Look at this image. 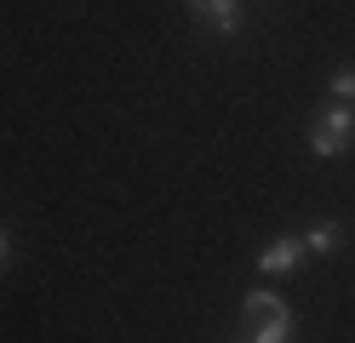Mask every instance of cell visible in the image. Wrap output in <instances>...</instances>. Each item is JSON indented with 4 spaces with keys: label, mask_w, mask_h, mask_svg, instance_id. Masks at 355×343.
<instances>
[{
    "label": "cell",
    "mask_w": 355,
    "mask_h": 343,
    "mask_svg": "<svg viewBox=\"0 0 355 343\" xmlns=\"http://www.w3.org/2000/svg\"><path fill=\"white\" fill-rule=\"evenodd\" d=\"M332 103H349L355 109V63H344L338 75H332Z\"/></svg>",
    "instance_id": "7"
},
{
    "label": "cell",
    "mask_w": 355,
    "mask_h": 343,
    "mask_svg": "<svg viewBox=\"0 0 355 343\" xmlns=\"http://www.w3.org/2000/svg\"><path fill=\"white\" fill-rule=\"evenodd\" d=\"M338 240H344V229L338 223H315L304 235V252H315V258H327V252H338Z\"/></svg>",
    "instance_id": "5"
},
{
    "label": "cell",
    "mask_w": 355,
    "mask_h": 343,
    "mask_svg": "<svg viewBox=\"0 0 355 343\" xmlns=\"http://www.w3.org/2000/svg\"><path fill=\"white\" fill-rule=\"evenodd\" d=\"M349 143H355V109L349 103H332L327 114H315V126H309V149H315L321 160H338Z\"/></svg>",
    "instance_id": "1"
},
{
    "label": "cell",
    "mask_w": 355,
    "mask_h": 343,
    "mask_svg": "<svg viewBox=\"0 0 355 343\" xmlns=\"http://www.w3.org/2000/svg\"><path fill=\"white\" fill-rule=\"evenodd\" d=\"M189 17L207 23L212 35H235L241 29V0H189Z\"/></svg>",
    "instance_id": "3"
},
{
    "label": "cell",
    "mask_w": 355,
    "mask_h": 343,
    "mask_svg": "<svg viewBox=\"0 0 355 343\" xmlns=\"http://www.w3.org/2000/svg\"><path fill=\"white\" fill-rule=\"evenodd\" d=\"M304 258H309V252H304V235H281V240H270V246L258 252V269H263V274H293Z\"/></svg>",
    "instance_id": "2"
},
{
    "label": "cell",
    "mask_w": 355,
    "mask_h": 343,
    "mask_svg": "<svg viewBox=\"0 0 355 343\" xmlns=\"http://www.w3.org/2000/svg\"><path fill=\"white\" fill-rule=\"evenodd\" d=\"M0 263H6V235H0Z\"/></svg>",
    "instance_id": "8"
},
{
    "label": "cell",
    "mask_w": 355,
    "mask_h": 343,
    "mask_svg": "<svg viewBox=\"0 0 355 343\" xmlns=\"http://www.w3.org/2000/svg\"><path fill=\"white\" fill-rule=\"evenodd\" d=\"M275 309H286L275 292H252V297H247V326H258V320H263V315H275Z\"/></svg>",
    "instance_id": "6"
},
{
    "label": "cell",
    "mask_w": 355,
    "mask_h": 343,
    "mask_svg": "<svg viewBox=\"0 0 355 343\" xmlns=\"http://www.w3.org/2000/svg\"><path fill=\"white\" fill-rule=\"evenodd\" d=\"M252 343H293V309H275L252 326Z\"/></svg>",
    "instance_id": "4"
}]
</instances>
